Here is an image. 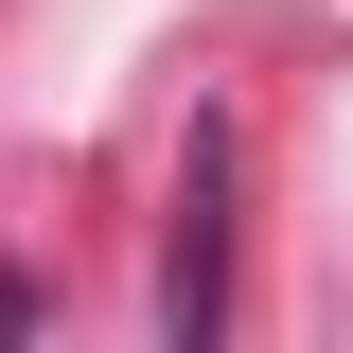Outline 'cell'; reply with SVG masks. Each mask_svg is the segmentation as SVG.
<instances>
[{
  "mask_svg": "<svg viewBox=\"0 0 353 353\" xmlns=\"http://www.w3.org/2000/svg\"><path fill=\"white\" fill-rule=\"evenodd\" d=\"M159 336L212 353L230 336V141H194V176H176V265H159Z\"/></svg>",
  "mask_w": 353,
  "mask_h": 353,
  "instance_id": "cell-1",
  "label": "cell"
}]
</instances>
